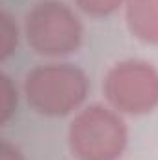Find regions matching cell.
Here are the masks:
<instances>
[{
  "label": "cell",
  "instance_id": "obj_3",
  "mask_svg": "<svg viewBox=\"0 0 158 160\" xmlns=\"http://www.w3.org/2000/svg\"><path fill=\"white\" fill-rule=\"evenodd\" d=\"M28 47L45 58H62L82 45L84 26L71 6L60 0H39L24 17Z\"/></svg>",
  "mask_w": 158,
  "mask_h": 160
},
{
  "label": "cell",
  "instance_id": "obj_2",
  "mask_svg": "<svg viewBox=\"0 0 158 160\" xmlns=\"http://www.w3.org/2000/svg\"><path fill=\"white\" fill-rule=\"evenodd\" d=\"M67 142L77 160H117L128 143V128L112 106L89 104L69 123Z\"/></svg>",
  "mask_w": 158,
  "mask_h": 160
},
{
  "label": "cell",
  "instance_id": "obj_5",
  "mask_svg": "<svg viewBox=\"0 0 158 160\" xmlns=\"http://www.w3.org/2000/svg\"><path fill=\"white\" fill-rule=\"evenodd\" d=\"M125 21L138 41L158 45V0H126Z\"/></svg>",
  "mask_w": 158,
  "mask_h": 160
},
{
  "label": "cell",
  "instance_id": "obj_1",
  "mask_svg": "<svg viewBox=\"0 0 158 160\" xmlns=\"http://www.w3.org/2000/svg\"><path fill=\"white\" fill-rule=\"evenodd\" d=\"M24 97L41 116L63 118L80 110L89 91L86 73L73 63H41L24 77Z\"/></svg>",
  "mask_w": 158,
  "mask_h": 160
},
{
  "label": "cell",
  "instance_id": "obj_6",
  "mask_svg": "<svg viewBox=\"0 0 158 160\" xmlns=\"http://www.w3.org/2000/svg\"><path fill=\"white\" fill-rule=\"evenodd\" d=\"M19 43V26L13 17L2 9L0 13V62H6L17 48Z\"/></svg>",
  "mask_w": 158,
  "mask_h": 160
},
{
  "label": "cell",
  "instance_id": "obj_4",
  "mask_svg": "<svg viewBox=\"0 0 158 160\" xmlns=\"http://www.w3.org/2000/svg\"><path fill=\"white\" fill-rule=\"evenodd\" d=\"M102 93L119 114H149L158 106V69L138 58L117 62L102 80Z\"/></svg>",
  "mask_w": 158,
  "mask_h": 160
},
{
  "label": "cell",
  "instance_id": "obj_7",
  "mask_svg": "<svg viewBox=\"0 0 158 160\" xmlns=\"http://www.w3.org/2000/svg\"><path fill=\"white\" fill-rule=\"evenodd\" d=\"M80 11H84L89 17H108L114 15L119 8L126 4V0H73Z\"/></svg>",
  "mask_w": 158,
  "mask_h": 160
},
{
  "label": "cell",
  "instance_id": "obj_9",
  "mask_svg": "<svg viewBox=\"0 0 158 160\" xmlns=\"http://www.w3.org/2000/svg\"><path fill=\"white\" fill-rule=\"evenodd\" d=\"M0 160H24V157L15 145H11L7 140H2V143H0Z\"/></svg>",
  "mask_w": 158,
  "mask_h": 160
},
{
  "label": "cell",
  "instance_id": "obj_8",
  "mask_svg": "<svg viewBox=\"0 0 158 160\" xmlns=\"http://www.w3.org/2000/svg\"><path fill=\"white\" fill-rule=\"evenodd\" d=\"M2 108H0V114H2V118H0V125L4 127L9 118L13 116V112H15V108H17V88L13 86V82L11 78L7 77V75H4L2 73Z\"/></svg>",
  "mask_w": 158,
  "mask_h": 160
}]
</instances>
